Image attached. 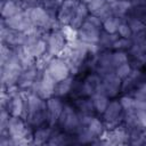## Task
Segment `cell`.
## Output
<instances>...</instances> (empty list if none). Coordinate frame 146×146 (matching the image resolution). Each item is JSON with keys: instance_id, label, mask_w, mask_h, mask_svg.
Segmentation results:
<instances>
[{"instance_id": "9c48e42d", "label": "cell", "mask_w": 146, "mask_h": 146, "mask_svg": "<svg viewBox=\"0 0 146 146\" xmlns=\"http://www.w3.org/2000/svg\"><path fill=\"white\" fill-rule=\"evenodd\" d=\"M121 88H122V79L115 72H113L102 76L97 92L105 95L110 99H114L121 94Z\"/></svg>"}, {"instance_id": "5bb4252c", "label": "cell", "mask_w": 146, "mask_h": 146, "mask_svg": "<svg viewBox=\"0 0 146 146\" xmlns=\"http://www.w3.org/2000/svg\"><path fill=\"white\" fill-rule=\"evenodd\" d=\"M64 100L58 97H50L47 99V123L48 127H56L59 116L64 108Z\"/></svg>"}, {"instance_id": "277c9868", "label": "cell", "mask_w": 146, "mask_h": 146, "mask_svg": "<svg viewBox=\"0 0 146 146\" xmlns=\"http://www.w3.org/2000/svg\"><path fill=\"white\" fill-rule=\"evenodd\" d=\"M44 39H46V44H47L46 57L48 59L59 56L68 43L66 33L60 27L51 30L49 32H46L44 33Z\"/></svg>"}, {"instance_id": "7402d4cb", "label": "cell", "mask_w": 146, "mask_h": 146, "mask_svg": "<svg viewBox=\"0 0 146 146\" xmlns=\"http://www.w3.org/2000/svg\"><path fill=\"white\" fill-rule=\"evenodd\" d=\"M117 33H119V35H120L121 38H127V39L131 38V35H132V31H131V27H130L129 23H128L125 19H123V21L120 23Z\"/></svg>"}, {"instance_id": "e0dca14e", "label": "cell", "mask_w": 146, "mask_h": 146, "mask_svg": "<svg viewBox=\"0 0 146 146\" xmlns=\"http://www.w3.org/2000/svg\"><path fill=\"white\" fill-rule=\"evenodd\" d=\"M72 86H73V75H70L68 78L59 81L56 83V87H55V92H54V96L55 97H58V98H66L71 90H72Z\"/></svg>"}, {"instance_id": "7c38bea8", "label": "cell", "mask_w": 146, "mask_h": 146, "mask_svg": "<svg viewBox=\"0 0 146 146\" xmlns=\"http://www.w3.org/2000/svg\"><path fill=\"white\" fill-rule=\"evenodd\" d=\"M81 3V0H64L58 14H57V21L60 23V25L70 26L72 21L74 19L76 11L79 9V6Z\"/></svg>"}, {"instance_id": "ffe728a7", "label": "cell", "mask_w": 146, "mask_h": 146, "mask_svg": "<svg viewBox=\"0 0 146 146\" xmlns=\"http://www.w3.org/2000/svg\"><path fill=\"white\" fill-rule=\"evenodd\" d=\"M122 21L123 19H121V18H119L116 16H110L108 18L103 21V27H104L105 31H107L110 33H117L120 23Z\"/></svg>"}, {"instance_id": "2e32d148", "label": "cell", "mask_w": 146, "mask_h": 146, "mask_svg": "<svg viewBox=\"0 0 146 146\" xmlns=\"http://www.w3.org/2000/svg\"><path fill=\"white\" fill-rule=\"evenodd\" d=\"M24 9L25 8L22 6V3L18 0L17 1L1 0V19L9 18V17H11V16L21 13Z\"/></svg>"}, {"instance_id": "7a4b0ae2", "label": "cell", "mask_w": 146, "mask_h": 146, "mask_svg": "<svg viewBox=\"0 0 146 146\" xmlns=\"http://www.w3.org/2000/svg\"><path fill=\"white\" fill-rule=\"evenodd\" d=\"M34 129H32L22 116H10L7 125V131L0 138L9 137L14 145L33 144Z\"/></svg>"}, {"instance_id": "9a60e30c", "label": "cell", "mask_w": 146, "mask_h": 146, "mask_svg": "<svg viewBox=\"0 0 146 146\" xmlns=\"http://www.w3.org/2000/svg\"><path fill=\"white\" fill-rule=\"evenodd\" d=\"M39 73V65L34 64L27 67H24L22 70V73L17 81V87L22 91H27L32 89V86L38 76Z\"/></svg>"}, {"instance_id": "8fae6325", "label": "cell", "mask_w": 146, "mask_h": 146, "mask_svg": "<svg viewBox=\"0 0 146 146\" xmlns=\"http://www.w3.org/2000/svg\"><path fill=\"white\" fill-rule=\"evenodd\" d=\"M1 41L13 49L23 47L26 41V32L7 27L1 23Z\"/></svg>"}, {"instance_id": "603a6c76", "label": "cell", "mask_w": 146, "mask_h": 146, "mask_svg": "<svg viewBox=\"0 0 146 146\" xmlns=\"http://www.w3.org/2000/svg\"><path fill=\"white\" fill-rule=\"evenodd\" d=\"M6 1H17V0H6Z\"/></svg>"}, {"instance_id": "52a82bcc", "label": "cell", "mask_w": 146, "mask_h": 146, "mask_svg": "<svg viewBox=\"0 0 146 146\" xmlns=\"http://www.w3.org/2000/svg\"><path fill=\"white\" fill-rule=\"evenodd\" d=\"M102 121L104 123L105 130L114 129L122 124L124 119V110L119 99H113L108 103L105 112L102 114Z\"/></svg>"}, {"instance_id": "30bf717a", "label": "cell", "mask_w": 146, "mask_h": 146, "mask_svg": "<svg viewBox=\"0 0 146 146\" xmlns=\"http://www.w3.org/2000/svg\"><path fill=\"white\" fill-rule=\"evenodd\" d=\"M46 68H47L48 73L51 75V78L55 80L56 83L68 78L70 75H72L67 64L59 56L48 59V62L46 64Z\"/></svg>"}, {"instance_id": "5b68a950", "label": "cell", "mask_w": 146, "mask_h": 146, "mask_svg": "<svg viewBox=\"0 0 146 146\" xmlns=\"http://www.w3.org/2000/svg\"><path fill=\"white\" fill-rule=\"evenodd\" d=\"M55 87H56V82L51 78V75L48 73L46 65H42V66L39 65V73L31 90L34 94H36L39 97L47 100L54 96Z\"/></svg>"}, {"instance_id": "ba28073f", "label": "cell", "mask_w": 146, "mask_h": 146, "mask_svg": "<svg viewBox=\"0 0 146 146\" xmlns=\"http://www.w3.org/2000/svg\"><path fill=\"white\" fill-rule=\"evenodd\" d=\"M64 103H65L64 108H63V112L59 116V120H58L56 127L67 133L76 136L78 130L80 128L81 117L79 116V114L76 113V111L73 108L72 105H70L66 102H64Z\"/></svg>"}, {"instance_id": "ac0fdd59", "label": "cell", "mask_w": 146, "mask_h": 146, "mask_svg": "<svg viewBox=\"0 0 146 146\" xmlns=\"http://www.w3.org/2000/svg\"><path fill=\"white\" fill-rule=\"evenodd\" d=\"M52 132V127H42L34 130L33 135V144H48L49 138Z\"/></svg>"}, {"instance_id": "6da1fadb", "label": "cell", "mask_w": 146, "mask_h": 146, "mask_svg": "<svg viewBox=\"0 0 146 146\" xmlns=\"http://www.w3.org/2000/svg\"><path fill=\"white\" fill-rule=\"evenodd\" d=\"M24 111L22 117L32 129L48 127L47 123V100L39 97L32 90L23 91Z\"/></svg>"}, {"instance_id": "4fadbf2b", "label": "cell", "mask_w": 146, "mask_h": 146, "mask_svg": "<svg viewBox=\"0 0 146 146\" xmlns=\"http://www.w3.org/2000/svg\"><path fill=\"white\" fill-rule=\"evenodd\" d=\"M1 23L3 25H6L9 29L13 30H17V31H22V32H27L29 30H31L32 27H34L31 23V19L29 17V14L26 11V9L22 10L21 13L6 18V19H1Z\"/></svg>"}, {"instance_id": "d6986e66", "label": "cell", "mask_w": 146, "mask_h": 146, "mask_svg": "<svg viewBox=\"0 0 146 146\" xmlns=\"http://www.w3.org/2000/svg\"><path fill=\"white\" fill-rule=\"evenodd\" d=\"M91 99H92V103H94V106H95L97 114L99 116H102V114L105 112V110L110 103V98L106 97L105 95L100 94V92H96L95 95L91 96Z\"/></svg>"}, {"instance_id": "3957f363", "label": "cell", "mask_w": 146, "mask_h": 146, "mask_svg": "<svg viewBox=\"0 0 146 146\" xmlns=\"http://www.w3.org/2000/svg\"><path fill=\"white\" fill-rule=\"evenodd\" d=\"M103 30L104 27L100 18L90 14L89 17L86 19V22L76 31V39L86 43L98 44Z\"/></svg>"}, {"instance_id": "8992f818", "label": "cell", "mask_w": 146, "mask_h": 146, "mask_svg": "<svg viewBox=\"0 0 146 146\" xmlns=\"http://www.w3.org/2000/svg\"><path fill=\"white\" fill-rule=\"evenodd\" d=\"M23 66L21 65L19 60L16 57L15 50L13 56L7 59L6 62L1 63V82L2 87L5 88H11L17 86L18 78L22 73Z\"/></svg>"}, {"instance_id": "44dd1931", "label": "cell", "mask_w": 146, "mask_h": 146, "mask_svg": "<svg viewBox=\"0 0 146 146\" xmlns=\"http://www.w3.org/2000/svg\"><path fill=\"white\" fill-rule=\"evenodd\" d=\"M82 1L87 5L91 15L97 14L103 8V6L106 3V0H82Z\"/></svg>"}]
</instances>
